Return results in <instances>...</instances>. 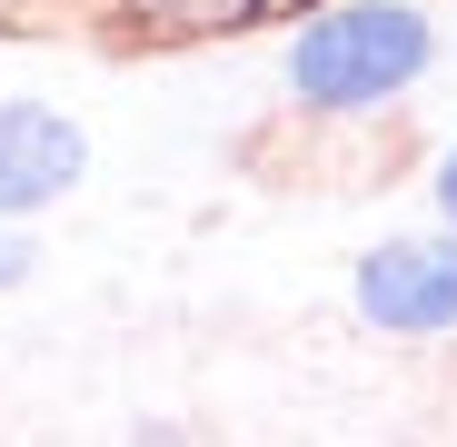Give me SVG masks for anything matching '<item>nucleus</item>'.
Here are the masks:
<instances>
[{"label": "nucleus", "instance_id": "f257e3e1", "mask_svg": "<svg viewBox=\"0 0 457 447\" xmlns=\"http://www.w3.org/2000/svg\"><path fill=\"white\" fill-rule=\"evenodd\" d=\"M418 70H428V21L408 0H338L288 40V80L319 110H368V100L408 90Z\"/></svg>", "mask_w": 457, "mask_h": 447}, {"label": "nucleus", "instance_id": "7ed1b4c3", "mask_svg": "<svg viewBox=\"0 0 457 447\" xmlns=\"http://www.w3.org/2000/svg\"><path fill=\"white\" fill-rule=\"evenodd\" d=\"M80 170H90L80 120H60V110H40V100H11V110H0V219L50 209Z\"/></svg>", "mask_w": 457, "mask_h": 447}, {"label": "nucleus", "instance_id": "39448f33", "mask_svg": "<svg viewBox=\"0 0 457 447\" xmlns=\"http://www.w3.org/2000/svg\"><path fill=\"white\" fill-rule=\"evenodd\" d=\"M21 269H30V239H21V229H0V288H11Z\"/></svg>", "mask_w": 457, "mask_h": 447}, {"label": "nucleus", "instance_id": "423d86ee", "mask_svg": "<svg viewBox=\"0 0 457 447\" xmlns=\"http://www.w3.org/2000/svg\"><path fill=\"white\" fill-rule=\"evenodd\" d=\"M437 209L457 219V149H447V170H437Z\"/></svg>", "mask_w": 457, "mask_h": 447}, {"label": "nucleus", "instance_id": "f03ea898", "mask_svg": "<svg viewBox=\"0 0 457 447\" xmlns=\"http://www.w3.org/2000/svg\"><path fill=\"white\" fill-rule=\"evenodd\" d=\"M358 319L378 328H457V239H388L378 259H358Z\"/></svg>", "mask_w": 457, "mask_h": 447}, {"label": "nucleus", "instance_id": "20e7f679", "mask_svg": "<svg viewBox=\"0 0 457 447\" xmlns=\"http://www.w3.org/2000/svg\"><path fill=\"white\" fill-rule=\"evenodd\" d=\"M149 21H170V30H219V21H249L259 0H139Z\"/></svg>", "mask_w": 457, "mask_h": 447}]
</instances>
